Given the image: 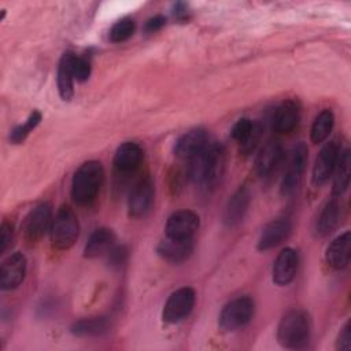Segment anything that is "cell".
<instances>
[{
  "label": "cell",
  "instance_id": "cell-1",
  "mask_svg": "<svg viewBox=\"0 0 351 351\" xmlns=\"http://www.w3.org/2000/svg\"><path fill=\"white\" fill-rule=\"evenodd\" d=\"M188 167L189 178L203 186H214L225 170V151L223 147L210 143L202 152L192 158Z\"/></svg>",
  "mask_w": 351,
  "mask_h": 351
},
{
  "label": "cell",
  "instance_id": "cell-2",
  "mask_svg": "<svg viewBox=\"0 0 351 351\" xmlns=\"http://www.w3.org/2000/svg\"><path fill=\"white\" fill-rule=\"evenodd\" d=\"M104 182V169L97 160L82 163L71 181V197L80 206L90 204Z\"/></svg>",
  "mask_w": 351,
  "mask_h": 351
},
{
  "label": "cell",
  "instance_id": "cell-3",
  "mask_svg": "<svg viewBox=\"0 0 351 351\" xmlns=\"http://www.w3.org/2000/svg\"><path fill=\"white\" fill-rule=\"evenodd\" d=\"M311 335V324L308 314L302 308H292L285 313L277 328L278 343L291 350L307 346Z\"/></svg>",
  "mask_w": 351,
  "mask_h": 351
},
{
  "label": "cell",
  "instance_id": "cell-4",
  "mask_svg": "<svg viewBox=\"0 0 351 351\" xmlns=\"http://www.w3.org/2000/svg\"><path fill=\"white\" fill-rule=\"evenodd\" d=\"M49 230L53 248L62 251L71 248L77 241L80 233L78 219L73 208L69 206H62L56 211Z\"/></svg>",
  "mask_w": 351,
  "mask_h": 351
},
{
  "label": "cell",
  "instance_id": "cell-5",
  "mask_svg": "<svg viewBox=\"0 0 351 351\" xmlns=\"http://www.w3.org/2000/svg\"><path fill=\"white\" fill-rule=\"evenodd\" d=\"M255 311V303L250 296H239L223 306L218 317V326L223 332H233L245 326Z\"/></svg>",
  "mask_w": 351,
  "mask_h": 351
},
{
  "label": "cell",
  "instance_id": "cell-6",
  "mask_svg": "<svg viewBox=\"0 0 351 351\" xmlns=\"http://www.w3.org/2000/svg\"><path fill=\"white\" fill-rule=\"evenodd\" d=\"M196 300V293L191 287H182L174 291L166 300L163 310H162V318L167 324H178L182 319H185Z\"/></svg>",
  "mask_w": 351,
  "mask_h": 351
},
{
  "label": "cell",
  "instance_id": "cell-7",
  "mask_svg": "<svg viewBox=\"0 0 351 351\" xmlns=\"http://www.w3.org/2000/svg\"><path fill=\"white\" fill-rule=\"evenodd\" d=\"M307 154L308 151L304 143H299L292 148L281 182V193L284 196H289L298 189L306 169Z\"/></svg>",
  "mask_w": 351,
  "mask_h": 351
},
{
  "label": "cell",
  "instance_id": "cell-8",
  "mask_svg": "<svg viewBox=\"0 0 351 351\" xmlns=\"http://www.w3.org/2000/svg\"><path fill=\"white\" fill-rule=\"evenodd\" d=\"M199 215L191 210L173 213L166 222V237L173 240H192L199 229Z\"/></svg>",
  "mask_w": 351,
  "mask_h": 351
},
{
  "label": "cell",
  "instance_id": "cell-9",
  "mask_svg": "<svg viewBox=\"0 0 351 351\" xmlns=\"http://www.w3.org/2000/svg\"><path fill=\"white\" fill-rule=\"evenodd\" d=\"M52 225V210L48 203L36 206L25 218L23 236L29 243L38 241Z\"/></svg>",
  "mask_w": 351,
  "mask_h": 351
},
{
  "label": "cell",
  "instance_id": "cell-10",
  "mask_svg": "<svg viewBox=\"0 0 351 351\" xmlns=\"http://www.w3.org/2000/svg\"><path fill=\"white\" fill-rule=\"evenodd\" d=\"M154 203V182L149 177L141 178L132 189L128 199V211L133 218L144 217Z\"/></svg>",
  "mask_w": 351,
  "mask_h": 351
},
{
  "label": "cell",
  "instance_id": "cell-11",
  "mask_svg": "<svg viewBox=\"0 0 351 351\" xmlns=\"http://www.w3.org/2000/svg\"><path fill=\"white\" fill-rule=\"evenodd\" d=\"M339 154L340 148L336 141H330L321 148L313 167V184L315 186L324 185L332 177Z\"/></svg>",
  "mask_w": 351,
  "mask_h": 351
},
{
  "label": "cell",
  "instance_id": "cell-12",
  "mask_svg": "<svg viewBox=\"0 0 351 351\" xmlns=\"http://www.w3.org/2000/svg\"><path fill=\"white\" fill-rule=\"evenodd\" d=\"M208 136L203 128L185 132L174 144V155L182 160H191L208 145Z\"/></svg>",
  "mask_w": 351,
  "mask_h": 351
},
{
  "label": "cell",
  "instance_id": "cell-13",
  "mask_svg": "<svg viewBox=\"0 0 351 351\" xmlns=\"http://www.w3.org/2000/svg\"><path fill=\"white\" fill-rule=\"evenodd\" d=\"M27 262L23 254L14 252L0 267V288L4 291L18 288L26 276Z\"/></svg>",
  "mask_w": 351,
  "mask_h": 351
},
{
  "label": "cell",
  "instance_id": "cell-14",
  "mask_svg": "<svg viewBox=\"0 0 351 351\" xmlns=\"http://www.w3.org/2000/svg\"><path fill=\"white\" fill-rule=\"evenodd\" d=\"M298 265H299V255L293 248L287 247L281 250L273 265V270H271L273 282L280 287H284L292 282L298 271Z\"/></svg>",
  "mask_w": 351,
  "mask_h": 351
},
{
  "label": "cell",
  "instance_id": "cell-15",
  "mask_svg": "<svg viewBox=\"0 0 351 351\" xmlns=\"http://www.w3.org/2000/svg\"><path fill=\"white\" fill-rule=\"evenodd\" d=\"M291 230L292 225L287 218H277L270 221L269 223L265 225V228L261 232V236L258 239V250L267 251L277 247L278 244L288 239Z\"/></svg>",
  "mask_w": 351,
  "mask_h": 351
},
{
  "label": "cell",
  "instance_id": "cell-16",
  "mask_svg": "<svg viewBox=\"0 0 351 351\" xmlns=\"http://www.w3.org/2000/svg\"><path fill=\"white\" fill-rule=\"evenodd\" d=\"M350 255H351V233L350 230H347L340 236H337L335 240H332V243L326 248L325 259L330 267L336 270H341L347 267V265L350 263Z\"/></svg>",
  "mask_w": 351,
  "mask_h": 351
},
{
  "label": "cell",
  "instance_id": "cell-17",
  "mask_svg": "<svg viewBox=\"0 0 351 351\" xmlns=\"http://www.w3.org/2000/svg\"><path fill=\"white\" fill-rule=\"evenodd\" d=\"M250 192L245 186H240L229 197L223 213V222L228 228H234L244 219L250 206Z\"/></svg>",
  "mask_w": 351,
  "mask_h": 351
},
{
  "label": "cell",
  "instance_id": "cell-18",
  "mask_svg": "<svg viewBox=\"0 0 351 351\" xmlns=\"http://www.w3.org/2000/svg\"><path fill=\"white\" fill-rule=\"evenodd\" d=\"M143 149L133 141L121 144L114 155V166L119 173H132L143 162Z\"/></svg>",
  "mask_w": 351,
  "mask_h": 351
},
{
  "label": "cell",
  "instance_id": "cell-19",
  "mask_svg": "<svg viewBox=\"0 0 351 351\" xmlns=\"http://www.w3.org/2000/svg\"><path fill=\"white\" fill-rule=\"evenodd\" d=\"M300 110L293 100L281 103L273 117V128L278 133H291L299 123Z\"/></svg>",
  "mask_w": 351,
  "mask_h": 351
},
{
  "label": "cell",
  "instance_id": "cell-20",
  "mask_svg": "<svg viewBox=\"0 0 351 351\" xmlns=\"http://www.w3.org/2000/svg\"><path fill=\"white\" fill-rule=\"evenodd\" d=\"M115 234L111 229L99 228L96 229L88 239V243L84 248L85 258H97L101 255H107L108 251L114 247Z\"/></svg>",
  "mask_w": 351,
  "mask_h": 351
},
{
  "label": "cell",
  "instance_id": "cell-21",
  "mask_svg": "<svg viewBox=\"0 0 351 351\" xmlns=\"http://www.w3.org/2000/svg\"><path fill=\"white\" fill-rule=\"evenodd\" d=\"M73 52H64L59 60V66H58V77H56V82H58V90H59V96L62 97V100L64 101H70L74 96V74H73V67H71V62H73Z\"/></svg>",
  "mask_w": 351,
  "mask_h": 351
},
{
  "label": "cell",
  "instance_id": "cell-22",
  "mask_svg": "<svg viewBox=\"0 0 351 351\" xmlns=\"http://www.w3.org/2000/svg\"><path fill=\"white\" fill-rule=\"evenodd\" d=\"M282 159V147L277 141L266 143L259 151L255 162L256 173L261 177H266L277 167V165Z\"/></svg>",
  "mask_w": 351,
  "mask_h": 351
},
{
  "label": "cell",
  "instance_id": "cell-23",
  "mask_svg": "<svg viewBox=\"0 0 351 351\" xmlns=\"http://www.w3.org/2000/svg\"><path fill=\"white\" fill-rule=\"evenodd\" d=\"M158 254L173 263L185 261L193 251V239L192 240H173L166 237L158 244Z\"/></svg>",
  "mask_w": 351,
  "mask_h": 351
},
{
  "label": "cell",
  "instance_id": "cell-24",
  "mask_svg": "<svg viewBox=\"0 0 351 351\" xmlns=\"http://www.w3.org/2000/svg\"><path fill=\"white\" fill-rule=\"evenodd\" d=\"M333 188L335 196H341L350 186L351 178V151L348 148L340 151L335 170H333Z\"/></svg>",
  "mask_w": 351,
  "mask_h": 351
},
{
  "label": "cell",
  "instance_id": "cell-25",
  "mask_svg": "<svg viewBox=\"0 0 351 351\" xmlns=\"http://www.w3.org/2000/svg\"><path fill=\"white\" fill-rule=\"evenodd\" d=\"M111 329V322L107 317H90L75 321L70 330L78 337H97L103 336Z\"/></svg>",
  "mask_w": 351,
  "mask_h": 351
},
{
  "label": "cell",
  "instance_id": "cell-26",
  "mask_svg": "<svg viewBox=\"0 0 351 351\" xmlns=\"http://www.w3.org/2000/svg\"><path fill=\"white\" fill-rule=\"evenodd\" d=\"M340 219V203L336 199L329 200L321 210L318 219L315 222V234L318 237H325L335 230Z\"/></svg>",
  "mask_w": 351,
  "mask_h": 351
},
{
  "label": "cell",
  "instance_id": "cell-27",
  "mask_svg": "<svg viewBox=\"0 0 351 351\" xmlns=\"http://www.w3.org/2000/svg\"><path fill=\"white\" fill-rule=\"evenodd\" d=\"M335 125V115L332 112V110L325 108L322 110L314 119L311 130H310V137L311 141L318 144L322 143L328 138V136L330 134L332 129Z\"/></svg>",
  "mask_w": 351,
  "mask_h": 351
},
{
  "label": "cell",
  "instance_id": "cell-28",
  "mask_svg": "<svg viewBox=\"0 0 351 351\" xmlns=\"http://www.w3.org/2000/svg\"><path fill=\"white\" fill-rule=\"evenodd\" d=\"M136 30V23L132 18H122L117 21L112 27L110 29V40L112 43H122L126 41L133 36Z\"/></svg>",
  "mask_w": 351,
  "mask_h": 351
},
{
  "label": "cell",
  "instance_id": "cell-29",
  "mask_svg": "<svg viewBox=\"0 0 351 351\" xmlns=\"http://www.w3.org/2000/svg\"><path fill=\"white\" fill-rule=\"evenodd\" d=\"M41 121V112L40 111H33L29 118L26 119V122L23 125H19L16 126L11 134H10V140L14 143V144H19L22 143L27 136L29 133L40 123Z\"/></svg>",
  "mask_w": 351,
  "mask_h": 351
},
{
  "label": "cell",
  "instance_id": "cell-30",
  "mask_svg": "<svg viewBox=\"0 0 351 351\" xmlns=\"http://www.w3.org/2000/svg\"><path fill=\"white\" fill-rule=\"evenodd\" d=\"M256 123H254L251 119L248 118H240L230 130V134L233 137V140H236L237 143H240L241 145H244L250 137L252 136L254 130H255Z\"/></svg>",
  "mask_w": 351,
  "mask_h": 351
},
{
  "label": "cell",
  "instance_id": "cell-31",
  "mask_svg": "<svg viewBox=\"0 0 351 351\" xmlns=\"http://www.w3.org/2000/svg\"><path fill=\"white\" fill-rule=\"evenodd\" d=\"M71 67H73L74 80H77L78 82H84L89 78V75H90V63H89L88 59L74 55L73 62H71Z\"/></svg>",
  "mask_w": 351,
  "mask_h": 351
},
{
  "label": "cell",
  "instance_id": "cell-32",
  "mask_svg": "<svg viewBox=\"0 0 351 351\" xmlns=\"http://www.w3.org/2000/svg\"><path fill=\"white\" fill-rule=\"evenodd\" d=\"M14 241V228L11 223L4 221L0 226V252H5Z\"/></svg>",
  "mask_w": 351,
  "mask_h": 351
},
{
  "label": "cell",
  "instance_id": "cell-33",
  "mask_svg": "<svg viewBox=\"0 0 351 351\" xmlns=\"http://www.w3.org/2000/svg\"><path fill=\"white\" fill-rule=\"evenodd\" d=\"M108 263L112 266V267H121L125 262H126V258H128V250L122 245H118V247H112L108 254Z\"/></svg>",
  "mask_w": 351,
  "mask_h": 351
},
{
  "label": "cell",
  "instance_id": "cell-34",
  "mask_svg": "<svg viewBox=\"0 0 351 351\" xmlns=\"http://www.w3.org/2000/svg\"><path fill=\"white\" fill-rule=\"evenodd\" d=\"M336 348L341 350V351H350L351 350V326H350V322H347L341 328V330L337 336Z\"/></svg>",
  "mask_w": 351,
  "mask_h": 351
},
{
  "label": "cell",
  "instance_id": "cell-35",
  "mask_svg": "<svg viewBox=\"0 0 351 351\" xmlns=\"http://www.w3.org/2000/svg\"><path fill=\"white\" fill-rule=\"evenodd\" d=\"M165 23H166V18H165V16H162V15H155V16L149 18V19L145 22L144 29H145L147 33H155V32H158L159 29H162V27L165 26Z\"/></svg>",
  "mask_w": 351,
  "mask_h": 351
},
{
  "label": "cell",
  "instance_id": "cell-36",
  "mask_svg": "<svg viewBox=\"0 0 351 351\" xmlns=\"http://www.w3.org/2000/svg\"><path fill=\"white\" fill-rule=\"evenodd\" d=\"M173 14L177 16V18H181V16H185L186 15V11H185V5L182 3H177L174 5V11Z\"/></svg>",
  "mask_w": 351,
  "mask_h": 351
}]
</instances>
